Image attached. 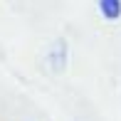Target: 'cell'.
Instances as JSON below:
<instances>
[{"label": "cell", "mask_w": 121, "mask_h": 121, "mask_svg": "<svg viewBox=\"0 0 121 121\" xmlns=\"http://www.w3.org/2000/svg\"><path fill=\"white\" fill-rule=\"evenodd\" d=\"M99 10L106 20H116L121 15V0H99Z\"/></svg>", "instance_id": "obj_1"}]
</instances>
